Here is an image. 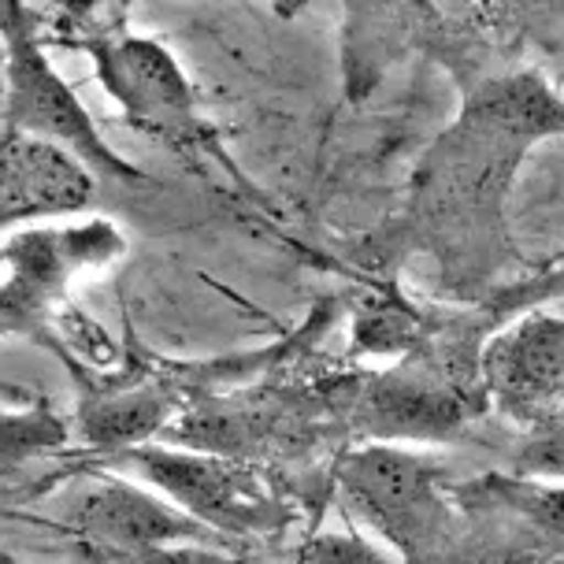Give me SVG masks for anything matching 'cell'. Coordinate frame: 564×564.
Segmentation results:
<instances>
[{"label": "cell", "mask_w": 564, "mask_h": 564, "mask_svg": "<svg viewBox=\"0 0 564 564\" xmlns=\"http://www.w3.org/2000/svg\"><path fill=\"white\" fill-rule=\"evenodd\" d=\"M564 134V94L542 67H512L460 89V112L412 167L401 216L365 253L379 268L412 249L431 253L442 286L457 297L487 290L517 260L509 238V194L531 149Z\"/></svg>", "instance_id": "6da1fadb"}, {"label": "cell", "mask_w": 564, "mask_h": 564, "mask_svg": "<svg viewBox=\"0 0 564 564\" xmlns=\"http://www.w3.org/2000/svg\"><path fill=\"white\" fill-rule=\"evenodd\" d=\"M45 37L89 56L100 89L138 134L175 153H216L186 70L160 42L127 26L123 0H56L42 23Z\"/></svg>", "instance_id": "7a4b0ae2"}, {"label": "cell", "mask_w": 564, "mask_h": 564, "mask_svg": "<svg viewBox=\"0 0 564 564\" xmlns=\"http://www.w3.org/2000/svg\"><path fill=\"white\" fill-rule=\"evenodd\" d=\"M357 509L376 523L409 564H465V528L442 465L420 453L365 449L341 468Z\"/></svg>", "instance_id": "3957f363"}, {"label": "cell", "mask_w": 564, "mask_h": 564, "mask_svg": "<svg viewBox=\"0 0 564 564\" xmlns=\"http://www.w3.org/2000/svg\"><path fill=\"white\" fill-rule=\"evenodd\" d=\"M0 42H4L8 127L23 138L48 141L64 149L83 167L108 178H130L134 167L108 149V141L89 123L83 100L56 75L42 53V23L26 0H0Z\"/></svg>", "instance_id": "277c9868"}, {"label": "cell", "mask_w": 564, "mask_h": 564, "mask_svg": "<svg viewBox=\"0 0 564 564\" xmlns=\"http://www.w3.org/2000/svg\"><path fill=\"white\" fill-rule=\"evenodd\" d=\"M465 528V564H564V490L479 476L449 482Z\"/></svg>", "instance_id": "5b68a950"}, {"label": "cell", "mask_w": 564, "mask_h": 564, "mask_svg": "<svg viewBox=\"0 0 564 564\" xmlns=\"http://www.w3.org/2000/svg\"><path fill=\"white\" fill-rule=\"evenodd\" d=\"M338 75L349 105H365L405 59H435L449 34L438 0H338Z\"/></svg>", "instance_id": "8992f818"}, {"label": "cell", "mask_w": 564, "mask_h": 564, "mask_svg": "<svg viewBox=\"0 0 564 564\" xmlns=\"http://www.w3.org/2000/svg\"><path fill=\"white\" fill-rule=\"evenodd\" d=\"M123 253V235L112 224L64 230H26L0 246V335L42 327L70 275Z\"/></svg>", "instance_id": "52a82bcc"}, {"label": "cell", "mask_w": 564, "mask_h": 564, "mask_svg": "<svg viewBox=\"0 0 564 564\" xmlns=\"http://www.w3.org/2000/svg\"><path fill=\"white\" fill-rule=\"evenodd\" d=\"M479 379L494 405L520 423L564 409V316H520L479 349Z\"/></svg>", "instance_id": "ba28073f"}, {"label": "cell", "mask_w": 564, "mask_h": 564, "mask_svg": "<svg viewBox=\"0 0 564 564\" xmlns=\"http://www.w3.org/2000/svg\"><path fill=\"white\" fill-rule=\"evenodd\" d=\"M89 197L86 167L64 149L19 134L0 145V216L67 212Z\"/></svg>", "instance_id": "9c48e42d"}, {"label": "cell", "mask_w": 564, "mask_h": 564, "mask_svg": "<svg viewBox=\"0 0 564 564\" xmlns=\"http://www.w3.org/2000/svg\"><path fill=\"white\" fill-rule=\"evenodd\" d=\"M138 465L164 487L171 498H178L186 509L200 512L212 523L224 528H249L264 498L241 479V471L219 465V460H197V457H171V453H138Z\"/></svg>", "instance_id": "30bf717a"}, {"label": "cell", "mask_w": 564, "mask_h": 564, "mask_svg": "<svg viewBox=\"0 0 564 564\" xmlns=\"http://www.w3.org/2000/svg\"><path fill=\"white\" fill-rule=\"evenodd\" d=\"M78 528L89 542L105 550H153L167 539H183L189 531V523L175 512H167L156 501L141 498L134 490L112 487L105 494L86 498L83 512H78Z\"/></svg>", "instance_id": "8fae6325"}, {"label": "cell", "mask_w": 564, "mask_h": 564, "mask_svg": "<svg viewBox=\"0 0 564 564\" xmlns=\"http://www.w3.org/2000/svg\"><path fill=\"white\" fill-rule=\"evenodd\" d=\"M517 468L542 471V476H564V409L531 423V435L517 449Z\"/></svg>", "instance_id": "7c38bea8"}, {"label": "cell", "mask_w": 564, "mask_h": 564, "mask_svg": "<svg viewBox=\"0 0 564 564\" xmlns=\"http://www.w3.org/2000/svg\"><path fill=\"white\" fill-rule=\"evenodd\" d=\"M64 438V427L53 423L45 412H34V416H0V465L19 457H30V453L56 446Z\"/></svg>", "instance_id": "4fadbf2b"}, {"label": "cell", "mask_w": 564, "mask_h": 564, "mask_svg": "<svg viewBox=\"0 0 564 564\" xmlns=\"http://www.w3.org/2000/svg\"><path fill=\"white\" fill-rule=\"evenodd\" d=\"M564 301V264L561 268H546L542 275H531L523 282H512V286L498 290L494 297H487V305L494 308V316H509L523 305H542V301Z\"/></svg>", "instance_id": "5bb4252c"}, {"label": "cell", "mask_w": 564, "mask_h": 564, "mask_svg": "<svg viewBox=\"0 0 564 564\" xmlns=\"http://www.w3.org/2000/svg\"><path fill=\"white\" fill-rule=\"evenodd\" d=\"M268 4L275 8V15H282V19H294V15L305 12L308 0H268Z\"/></svg>", "instance_id": "9a60e30c"}]
</instances>
